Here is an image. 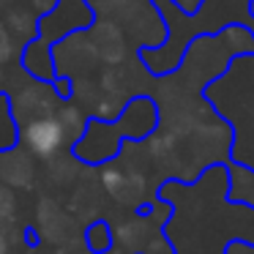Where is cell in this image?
<instances>
[{
    "label": "cell",
    "instance_id": "obj_1",
    "mask_svg": "<svg viewBox=\"0 0 254 254\" xmlns=\"http://www.w3.org/2000/svg\"><path fill=\"white\" fill-rule=\"evenodd\" d=\"M22 142L39 159H55L58 150L66 142V134H63V128H61L55 115H39V118H30L25 123Z\"/></svg>",
    "mask_w": 254,
    "mask_h": 254
},
{
    "label": "cell",
    "instance_id": "obj_2",
    "mask_svg": "<svg viewBox=\"0 0 254 254\" xmlns=\"http://www.w3.org/2000/svg\"><path fill=\"white\" fill-rule=\"evenodd\" d=\"M101 186L107 189L110 197H115L123 205H134L145 194V178L139 172H126L118 167H107L101 172Z\"/></svg>",
    "mask_w": 254,
    "mask_h": 254
},
{
    "label": "cell",
    "instance_id": "obj_3",
    "mask_svg": "<svg viewBox=\"0 0 254 254\" xmlns=\"http://www.w3.org/2000/svg\"><path fill=\"white\" fill-rule=\"evenodd\" d=\"M0 181L6 186H30L33 183V161L28 153L11 148L0 153Z\"/></svg>",
    "mask_w": 254,
    "mask_h": 254
},
{
    "label": "cell",
    "instance_id": "obj_4",
    "mask_svg": "<svg viewBox=\"0 0 254 254\" xmlns=\"http://www.w3.org/2000/svg\"><path fill=\"white\" fill-rule=\"evenodd\" d=\"M227 202L254 208V170L252 167L238 164V167L230 170V191H227Z\"/></svg>",
    "mask_w": 254,
    "mask_h": 254
},
{
    "label": "cell",
    "instance_id": "obj_5",
    "mask_svg": "<svg viewBox=\"0 0 254 254\" xmlns=\"http://www.w3.org/2000/svg\"><path fill=\"white\" fill-rule=\"evenodd\" d=\"M17 142H19V126H17L11 99L0 93V153L17 148Z\"/></svg>",
    "mask_w": 254,
    "mask_h": 254
},
{
    "label": "cell",
    "instance_id": "obj_6",
    "mask_svg": "<svg viewBox=\"0 0 254 254\" xmlns=\"http://www.w3.org/2000/svg\"><path fill=\"white\" fill-rule=\"evenodd\" d=\"M19 96H22V110L30 112L33 118L52 115V104H55V90L52 88H41V85H36V88H25Z\"/></svg>",
    "mask_w": 254,
    "mask_h": 254
},
{
    "label": "cell",
    "instance_id": "obj_7",
    "mask_svg": "<svg viewBox=\"0 0 254 254\" xmlns=\"http://www.w3.org/2000/svg\"><path fill=\"white\" fill-rule=\"evenodd\" d=\"M85 246L93 254H107L115 246V232H112V227L107 224L104 219L88 224V230H85Z\"/></svg>",
    "mask_w": 254,
    "mask_h": 254
},
{
    "label": "cell",
    "instance_id": "obj_8",
    "mask_svg": "<svg viewBox=\"0 0 254 254\" xmlns=\"http://www.w3.org/2000/svg\"><path fill=\"white\" fill-rule=\"evenodd\" d=\"M55 118H58V123H61L66 139H74V142H77L79 134H82L85 126H88V118H85L82 110H79V107H74V104L58 107V110H55Z\"/></svg>",
    "mask_w": 254,
    "mask_h": 254
},
{
    "label": "cell",
    "instance_id": "obj_9",
    "mask_svg": "<svg viewBox=\"0 0 254 254\" xmlns=\"http://www.w3.org/2000/svg\"><path fill=\"white\" fill-rule=\"evenodd\" d=\"M148 238V224L142 219H131V221H123L121 230L115 232V241L121 246H137Z\"/></svg>",
    "mask_w": 254,
    "mask_h": 254
},
{
    "label": "cell",
    "instance_id": "obj_10",
    "mask_svg": "<svg viewBox=\"0 0 254 254\" xmlns=\"http://www.w3.org/2000/svg\"><path fill=\"white\" fill-rule=\"evenodd\" d=\"M224 39L230 41V47L235 52H254V36H252V30L243 28V25H232V28H227Z\"/></svg>",
    "mask_w": 254,
    "mask_h": 254
},
{
    "label": "cell",
    "instance_id": "obj_11",
    "mask_svg": "<svg viewBox=\"0 0 254 254\" xmlns=\"http://www.w3.org/2000/svg\"><path fill=\"white\" fill-rule=\"evenodd\" d=\"M8 30H14L19 39H28V36L36 33V19L25 11H14L11 17H8Z\"/></svg>",
    "mask_w": 254,
    "mask_h": 254
},
{
    "label": "cell",
    "instance_id": "obj_12",
    "mask_svg": "<svg viewBox=\"0 0 254 254\" xmlns=\"http://www.w3.org/2000/svg\"><path fill=\"white\" fill-rule=\"evenodd\" d=\"M14 208H17V202H14L11 189H8L6 183H0V227L14 219Z\"/></svg>",
    "mask_w": 254,
    "mask_h": 254
},
{
    "label": "cell",
    "instance_id": "obj_13",
    "mask_svg": "<svg viewBox=\"0 0 254 254\" xmlns=\"http://www.w3.org/2000/svg\"><path fill=\"white\" fill-rule=\"evenodd\" d=\"M14 58V36L6 22H0V63H6Z\"/></svg>",
    "mask_w": 254,
    "mask_h": 254
},
{
    "label": "cell",
    "instance_id": "obj_14",
    "mask_svg": "<svg viewBox=\"0 0 254 254\" xmlns=\"http://www.w3.org/2000/svg\"><path fill=\"white\" fill-rule=\"evenodd\" d=\"M6 249H8V238L3 232V227H0V254H6Z\"/></svg>",
    "mask_w": 254,
    "mask_h": 254
},
{
    "label": "cell",
    "instance_id": "obj_15",
    "mask_svg": "<svg viewBox=\"0 0 254 254\" xmlns=\"http://www.w3.org/2000/svg\"><path fill=\"white\" fill-rule=\"evenodd\" d=\"M153 254H159V252H156V246H153ZM164 254H175V252H172L170 246H164Z\"/></svg>",
    "mask_w": 254,
    "mask_h": 254
},
{
    "label": "cell",
    "instance_id": "obj_16",
    "mask_svg": "<svg viewBox=\"0 0 254 254\" xmlns=\"http://www.w3.org/2000/svg\"><path fill=\"white\" fill-rule=\"evenodd\" d=\"M249 8H252V17H254V0H252V6H249Z\"/></svg>",
    "mask_w": 254,
    "mask_h": 254
}]
</instances>
